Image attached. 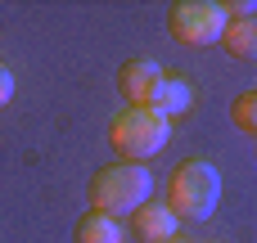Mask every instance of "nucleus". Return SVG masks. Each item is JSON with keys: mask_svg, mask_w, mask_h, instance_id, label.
<instances>
[{"mask_svg": "<svg viewBox=\"0 0 257 243\" xmlns=\"http://www.w3.org/2000/svg\"><path fill=\"white\" fill-rule=\"evenodd\" d=\"M221 203V171L208 158H185L172 180H167V207L176 212V221H208Z\"/></svg>", "mask_w": 257, "mask_h": 243, "instance_id": "obj_1", "label": "nucleus"}, {"mask_svg": "<svg viewBox=\"0 0 257 243\" xmlns=\"http://www.w3.org/2000/svg\"><path fill=\"white\" fill-rule=\"evenodd\" d=\"M149 194H154V176L140 162H113L90 180V203L104 216H131L136 207L149 203Z\"/></svg>", "mask_w": 257, "mask_h": 243, "instance_id": "obj_2", "label": "nucleus"}, {"mask_svg": "<svg viewBox=\"0 0 257 243\" xmlns=\"http://www.w3.org/2000/svg\"><path fill=\"white\" fill-rule=\"evenodd\" d=\"M172 140V122L154 108H126L108 122V144L122 162H149L154 153H163V144Z\"/></svg>", "mask_w": 257, "mask_h": 243, "instance_id": "obj_3", "label": "nucleus"}, {"mask_svg": "<svg viewBox=\"0 0 257 243\" xmlns=\"http://www.w3.org/2000/svg\"><path fill=\"white\" fill-rule=\"evenodd\" d=\"M226 23H230L226 5H212V0H181L167 14V32L181 45H217L221 32H226Z\"/></svg>", "mask_w": 257, "mask_h": 243, "instance_id": "obj_4", "label": "nucleus"}, {"mask_svg": "<svg viewBox=\"0 0 257 243\" xmlns=\"http://www.w3.org/2000/svg\"><path fill=\"white\" fill-rule=\"evenodd\" d=\"M163 68L154 63V59H126L122 68H117V90H122V99L131 104V108H149L154 104V95H158V86H163Z\"/></svg>", "mask_w": 257, "mask_h": 243, "instance_id": "obj_5", "label": "nucleus"}, {"mask_svg": "<svg viewBox=\"0 0 257 243\" xmlns=\"http://www.w3.org/2000/svg\"><path fill=\"white\" fill-rule=\"evenodd\" d=\"M176 225H181V221H176V212H172L167 203H145V207L131 212V230L145 243H172Z\"/></svg>", "mask_w": 257, "mask_h": 243, "instance_id": "obj_6", "label": "nucleus"}, {"mask_svg": "<svg viewBox=\"0 0 257 243\" xmlns=\"http://www.w3.org/2000/svg\"><path fill=\"white\" fill-rule=\"evenodd\" d=\"M190 104H194V86L185 81V77H163V86H158V95H154V113H163L167 122L172 117H181V113H190Z\"/></svg>", "mask_w": 257, "mask_h": 243, "instance_id": "obj_7", "label": "nucleus"}, {"mask_svg": "<svg viewBox=\"0 0 257 243\" xmlns=\"http://www.w3.org/2000/svg\"><path fill=\"white\" fill-rule=\"evenodd\" d=\"M221 45H226V54L230 59H257V14L253 18H230L226 23V32H221Z\"/></svg>", "mask_w": 257, "mask_h": 243, "instance_id": "obj_8", "label": "nucleus"}, {"mask_svg": "<svg viewBox=\"0 0 257 243\" xmlns=\"http://www.w3.org/2000/svg\"><path fill=\"white\" fill-rule=\"evenodd\" d=\"M77 243H126V230L117 216H104V212H90L77 221Z\"/></svg>", "mask_w": 257, "mask_h": 243, "instance_id": "obj_9", "label": "nucleus"}, {"mask_svg": "<svg viewBox=\"0 0 257 243\" xmlns=\"http://www.w3.org/2000/svg\"><path fill=\"white\" fill-rule=\"evenodd\" d=\"M230 122L244 131V135H257V90H244L230 108Z\"/></svg>", "mask_w": 257, "mask_h": 243, "instance_id": "obj_10", "label": "nucleus"}, {"mask_svg": "<svg viewBox=\"0 0 257 243\" xmlns=\"http://www.w3.org/2000/svg\"><path fill=\"white\" fill-rule=\"evenodd\" d=\"M9 99H14V72H9V68H0V108H5Z\"/></svg>", "mask_w": 257, "mask_h": 243, "instance_id": "obj_11", "label": "nucleus"}, {"mask_svg": "<svg viewBox=\"0 0 257 243\" xmlns=\"http://www.w3.org/2000/svg\"><path fill=\"white\" fill-rule=\"evenodd\" d=\"M172 243H176V239H172Z\"/></svg>", "mask_w": 257, "mask_h": 243, "instance_id": "obj_12", "label": "nucleus"}]
</instances>
